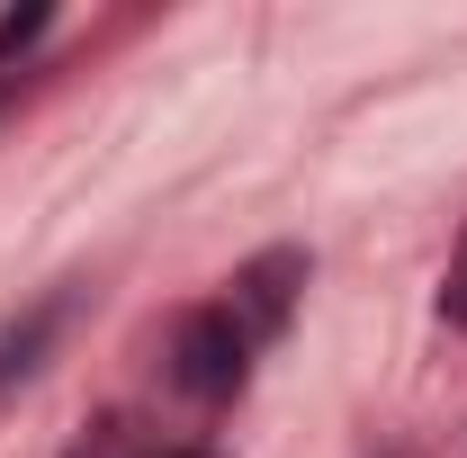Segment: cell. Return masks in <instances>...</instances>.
Listing matches in <instances>:
<instances>
[{
  "mask_svg": "<svg viewBox=\"0 0 467 458\" xmlns=\"http://www.w3.org/2000/svg\"><path fill=\"white\" fill-rule=\"evenodd\" d=\"M441 324L467 333V243H459V261H450V279H441Z\"/></svg>",
  "mask_w": 467,
  "mask_h": 458,
  "instance_id": "6",
  "label": "cell"
},
{
  "mask_svg": "<svg viewBox=\"0 0 467 458\" xmlns=\"http://www.w3.org/2000/svg\"><path fill=\"white\" fill-rule=\"evenodd\" d=\"M46 18H55V9H9V18H0V63H9V55H27V46L46 36Z\"/></svg>",
  "mask_w": 467,
  "mask_h": 458,
  "instance_id": "4",
  "label": "cell"
},
{
  "mask_svg": "<svg viewBox=\"0 0 467 458\" xmlns=\"http://www.w3.org/2000/svg\"><path fill=\"white\" fill-rule=\"evenodd\" d=\"M306 279H315V261H306L296 243H270V252H252V261L234 270L225 315L252 333V342H279V333H288V315H296V297H306Z\"/></svg>",
  "mask_w": 467,
  "mask_h": 458,
  "instance_id": "2",
  "label": "cell"
},
{
  "mask_svg": "<svg viewBox=\"0 0 467 458\" xmlns=\"http://www.w3.org/2000/svg\"><path fill=\"white\" fill-rule=\"evenodd\" d=\"M153 458H207V450H153Z\"/></svg>",
  "mask_w": 467,
  "mask_h": 458,
  "instance_id": "7",
  "label": "cell"
},
{
  "mask_svg": "<svg viewBox=\"0 0 467 458\" xmlns=\"http://www.w3.org/2000/svg\"><path fill=\"white\" fill-rule=\"evenodd\" d=\"M63 324H72V287L36 297L18 324H0V396H9V387H27V378L46 369V350L63 342Z\"/></svg>",
  "mask_w": 467,
  "mask_h": 458,
  "instance_id": "3",
  "label": "cell"
},
{
  "mask_svg": "<svg viewBox=\"0 0 467 458\" xmlns=\"http://www.w3.org/2000/svg\"><path fill=\"white\" fill-rule=\"evenodd\" d=\"M252 350L261 342L225 315V297H216V306H189L171 324V387L189 404H234L252 387Z\"/></svg>",
  "mask_w": 467,
  "mask_h": 458,
  "instance_id": "1",
  "label": "cell"
},
{
  "mask_svg": "<svg viewBox=\"0 0 467 458\" xmlns=\"http://www.w3.org/2000/svg\"><path fill=\"white\" fill-rule=\"evenodd\" d=\"M63 458H135V441H126V422H90V441H72Z\"/></svg>",
  "mask_w": 467,
  "mask_h": 458,
  "instance_id": "5",
  "label": "cell"
}]
</instances>
